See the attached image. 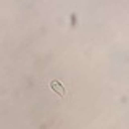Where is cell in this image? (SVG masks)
I'll return each instance as SVG.
<instances>
[{
  "label": "cell",
  "mask_w": 129,
  "mask_h": 129,
  "mask_svg": "<svg viewBox=\"0 0 129 129\" xmlns=\"http://www.w3.org/2000/svg\"><path fill=\"white\" fill-rule=\"evenodd\" d=\"M50 87L53 89V90H55L60 97H64V95H66V90H64V87L58 82V81H52V82H50Z\"/></svg>",
  "instance_id": "1"
}]
</instances>
